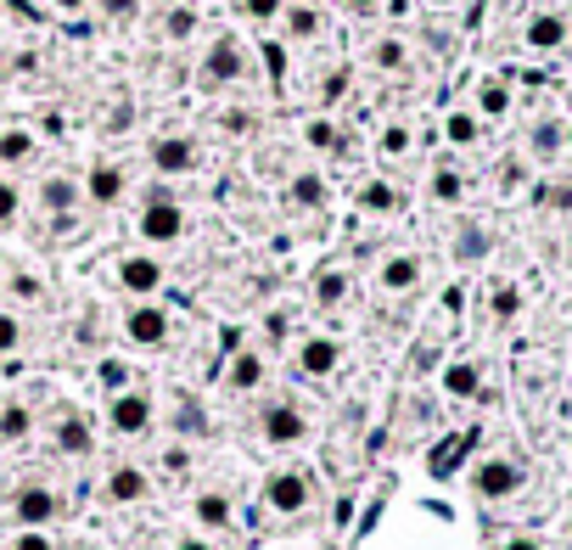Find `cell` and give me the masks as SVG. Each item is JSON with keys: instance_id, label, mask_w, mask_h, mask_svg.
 <instances>
[{"instance_id": "obj_1", "label": "cell", "mask_w": 572, "mask_h": 550, "mask_svg": "<svg viewBox=\"0 0 572 550\" xmlns=\"http://www.w3.org/2000/svg\"><path fill=\"white\" fill-rule=\"evenodd\" d=\"M135 231H141L147 247H168V242H180V236H186V208L157 186V191H147L141 214H135Z\"/></svg>"}, {"instance_id": "obj_2", "label": "cell", "mask_w": 572, "mask_h": 550, "mask_svg": "<svg viewBox=\"0 0 572 550\" xmlns=\"http://www.w3.org/2000/svg\"><path fill=\"white\" fill-rule=\"evenodd\" d=\"M152 422H157V405H152L147 387H113V394H107V427H113V438H147Z\"/></svg>"}, {"instance_id": "obj_3", "label": "cell", "mask_w": 572, "mask_h": 550, "mask_svg": "<svg viewBox=\"0 0 572 550\" xmlns=\"http://www.w3.org/2000/svg\"><path fill=\"white\" fill-rule=\"evenodd\" d=\"M242 74H247V51H242V40H236V35H214L208 51H202L196 85H202V90H225V85H236Z\"/></svg>"}, {"instance_id": "obj_4", "label": "cell", "mask_w": 572, "mask_h": 550, "mask_svg": "<svg viewBox=\"0 0 572 550\" xmlns=\"http://www.w3.org/2000/svg\"><path fill=\"white\" fill-rule=\"evenodd\" d=\"M264 506L281 511V516L309 511V506H315V477L303 472V466H276V472L264 477Z\"/></svg>"}, {"instance_id": "obj_5", "label": "cell", "mask_w": 572, "mask_h": 550, "mask_svg": "<svg viewBox=\"0 0 572 550\" xmlns=\"http://www.w3.org/2000/svg\"><path fill=\"white\" fill-rule=\"evenodd\" d=\"M168 337H175V315H168L163 304L141 298V304L124 309V343L129 348H163Z\"/></svg>"}, {"instance_id": "obj_6", "label": "cell", "mask_w": 572, "mask_h": 550, "mask_svg": "<svg viewBox=\"0 0 572 550\" xmlns=\"http://www.w3.org/2000/svg\"><path fill=\"white\" fill-rule=\"evenodd\" d=\"M522 483H527V472L511 456H488V461L471 466V489H478V500H511V495H522Z\"/></svg>"}, {"instance_id": "obj_7", "label": "cell", "mask_w": 572, "mask_h": 550, "mask_svg": "<svg viewBox=\"0 0 572 550\" xmlns=\"http://www.w3.org/2000/svg\"><path fill=\"white\" fill-rule=\"evenodd\" d=\"M258 438H264V444H276V449H292V444L309 438V415H303L292 399H276V405L258 415Z\"/></svg>"}, {"instance_id": "obj_8", "label": "cell", "mask_w": 572, "mask_h": 550, "mask_svg": "<svg viewBox=\"0 0 572 550\" xmlns=\"http://www.w3.org/2000/svg\"><path fill=\"white\" fill-rule=\"evenodd\" d=\"M12 516H17V528H51L62 516V500H56L51 483H23L12 495Z\"/></svg>"}, {"instance_id": "obj_9", "label": "cell", "mask_w": 572, "mask_h": 550, "mask_svg": "<svg viewBox=\"0 0 572 550\" xmlns=\"http://www.w3.org/2000/svg\"><path fill=\"white\" fill-rule=\"evenodd\" d=\"M292 366H297V376L320 382V376H331L336 366H343V343H336V337H326V332H309V337L297 343Z\"/></svg>"}, {"instance_id": "obj_10", "label": "cell", "mask_w": 572, "mask_h": 550, "mask_svg": "<svg viewBox=\"0 0 572 550\" xmlns=\"http://www.w3.org/2000/svg\"><path fill=\"white\" fill-rule=\"evenodd\" d=\"M118 286L129 298H157L163 293V258L152 253H124L118 258Z\"/></svg>"}, {"instance_id": "obj_11", "label": "cell", "mask_w": 572, "mask_h": 550, "mask_svg": "<svg viewBox=\"0 0 572 550\" xmlns=\"http://www.w3.org/2000/svg\"><path fill=\"white\" fill-rule=\"evenodd\" d=\"M51 449H56V456H67V461H85L90 449H96V433H90V422H85L79 410H62V415H56Z\"/></svg>"}, {"instance_id": "obj_12", "label": "cell", "mask_w": 572, "mask_h": 550, "mask_svg": "<svg viewBox=\"0 0 572 550\" xmlns=\"http://www.w3.org/2000/svg\"><path fill=\"white\" fill-rule=\"evenodd\" d=\"M147 157H152L157 175H191L196 169V141L191 136H157Z\"/></svg>"}, {"instance_id": "obj_13", "label": "cell", "mask_w": 572, "mask_h": 550, "mask_svg": "<svg viewBox=\"0 0 572 550\" xmlns=\"http://www.w3.org/2000/svg\"><path fill=\"white\" fill-rule=\"evenodd\" d=\"M101 495H107L113 506H141L147 495H152V477H147V466H113L107 472V483H101Z\"/></svg>"}, {"instance_id": "obj_14", "label": "cell", "mask_w": 572, "mask_h": 550, "mask_svg": "<svg viewBox=\"0 0 572 550\" xmlns=\"http://www.w3.org/2000/svg\"><path fill=\"white\" fill-rule=\"evenodd\" d=\"M79 186H85V197H90L96 208H113V203H124V191H129V175H124L118 164H96V169H90Z\"/></svg>"}, {"instance_id": "obj_15", "label": "cell", "mask_w": 572, "mask_h": 550, "mask_svg": "<svg viewBox=\"0 0 572 550\" xmlns=\"http://www.w3.org/2000/svg\"><path fill=\"white\" fill-rule=\"evenodd\" d=\"M79 203H85V186H79L74 175H46V180H40V208H46V214L67 219Z\"/></svg>"}, {"instance_id": "obj_16", "label": "cell", "mask_w": 572, "mask_h": 550, "mask_svg": "<svg viewBox=\"0 0 572 550\" xmlns=\"http://www.w3.org/2000/svg\"><path fill=\"white\" fill-rule=\"evenodd\" d=\"M377 286H382V293H410V286H421V258H416V253H393V258H382Z\"/></svg>"}, {"instance_id": "obj_17", "label": "cell", "mask_w": 572, "mask_h": 550, "mask_svg": "<svg viewBox=\"0 0 572 550\" xmlns=\"http://www.w3.org/2000/svg\"><path fill=\"white\" fill-rule=\"evenodd\" d=\"M258 382H264V354L258 348H236L230 366H225V387L230 394H253Z\"/></svg>"}, {"instance_id": "obj_18", "label": "cell", "mask_w": 572, "mask_h": 550, "mask_svg": "<svg viewBox=\"0 0 572 550\" xmlns=\"http://www.w3.org/2000/svg\"><path fill=\"white\" fill-rule=\"evenodd\" d=\"M527 46H533V51H561V46H567V17L538 12V17L527 23Z\"/></svg>"}, {"instance_id": "obj_19", "label": "cell", "mask_w": 572, "mask_h": 550, "mask_svg": "<svg viewBox=\"0 0 572 550\" xmlns=\"http://www.w3.org/2000/svg\"><path fill=\"white\" fill-rule=\"evenodd\" d=\"M191 516H196V528H230V495L202 489V495L191 500Z\"/></svg>"}, {"instance_id": "obj_20", "label": "cell", "mask_w": 572, "mask_h": 550, "mask_svg": "<svg viewBox=\"0 0 572 550\" xmlns=\"http://www.w3.org/2000/svg\"><path fill=\"white\" fill-rule=\"evenodd\" d=\"M478 387H483V371L471 360H449L444 366V394L449 399H478Z\"/></svg>"}, {"instance_id": "obj_21", "label": "cell", "mask_w": 572, "mask_h": 550, "mask_svg": "<svg viewBox=\"0 0 572 550\" xmlns=\"http://www.w3.org/2000/svg\"><path fill=\"white\" fill-rule=\"evenodd\" d=\"M34 433V410L23 399H7L0 405V444H23Z\"/></svg>"}, {"instance_id": "obj_22", "label": "cell", "mask_w": 572, "mask_h": 550, "mask_svg": "<svg viewBox=\"0 0 572 550\" xmlns=\"http://www.w3.org/2000/svg\"><path fill=\"white\" fill-rule=\"evenodd\" d=\"M281 28H287L292 40H315L320 35V7H303V0H297V7L281 12Z\"/></svg>"}, {"instance_id": "obj_23", "label": "cell", "mask_w": 572, "mask_h": 550, "mask_svg": "<svg viewBox=\"0 0 572 550\" xmlns=\"http://www.w3.org/2000/svg\"><path fill=\"white\" fill-rule=\"evenodd\" d=\"M354 203H359L365 214H398V191H393L387 180H365Z\"/></svg>"}, {"instance_id": "obj_24", "label": "cell", "mask_w": 572, "mask_h": 550, "mask_svg": "<svg viewBox=\"0 0 572 550\" xmlns=\"http://www.w3.org/2000/svg\"><path fill=\"white\" fill-rule=\"evenodd\" d=\"M28 157H34V136H28V129H0V164H28Z\"/></svg>"}, {"instance_id": "obj_25", "label": "cell", "mask_w": 572, "mask_h": 550, "mask_svg": "<svg viewBox=\"0 0 572 550\" xmlns=\"http://www.w3.org/2000/svg\"><path fill=\"white\" fill-rule=\"evenodd\" d=\"M478 113H483V118L511 113V85H505V79H483V90H478Z\"/></svg>"}, {"instance_id": "obj_26", "label": "cell", "mask_w": 572, "mask_h": 550, "mask_svg": "<svg viewBox=\"0 0 572 550\" xmlns=\"http://www.w3.org/2000/svg\"><path fill=\"white\" fill-rule=\"evenodd\" d=\"M478 136H483L478 113H449V118H444V141H449V146H471Z\"/></svg>"}, {"instance_id": "obj_27", "label": "cell", "mask_w": 572, "mask_h": 550, "mask_svg": "<svg viewBox=\"0 0 572 550\" xmlns=\"http://www.w3.org/2000/svg\"><path fill=\"white\" fill-rule=\"evenodd\" d=\"M292 203H303V208H320V203H326V180H320L315 169H309V175H297V180H292Z\"/></svg>"}, {"instance_id": "obj_28", "label": "cell", "mask_w": 572, "mask_h": 550, "mask_svg": "<svg viewBox=\"0 0 572 550\" xmlns=\"http://www.w3.org/2000/svg\"><path fill=\"white\" fill-rule=\"evenodd\" d=\"M343 298H348V276H343V270H326V276L315 281V304L331 309V304H343Z\"/></svg>"}, {"instance_id": "obj_29", "label": "cell", "mask_w": 572, "mask_h": 550, "mask_svg": "<svg viewBox=\"0 0 572 550\" xmlns=\"http://www.w3.org/2000/svg\"><path fill=\"white\" fill-rule=\"evenodd\" d=\"M432 197H437V203H460V197H466L460 169H437V175H432Z\"/></svg>"}, {"instance_id": "obj_30", "label": "cell", "mask_w": 572, "mask_h": 550, "mask_svg": "<svg viewBox=\"0 0 572 550\" xmlns=\"http://www.w3.org/2000/svg\"><path fill=\"white\" fill-rule=\"evenodd\" d=\"M17 348H23V320L12 309H0V360H12Z\"/></svg>"}, {"instance_id": "obj_31", "label": "cell", "mask_w": 572, "mask_h": 550, "mask_svg": "<svg viewBox=\"0 0 572 550\" xmlns=\"http://www.w3.org/2000/svg\"><path fill=\"white\" fill-rule=\"evenodd\" d=\"M370 62L393 74V68H404V62H410V51H404V40H393V35H387V40H377V51H370Z\"/></svg>"}, {"instance_id": "obj_32", "label": "cell", "mask_w": 572, "mask_h": 550, "mask_svg": "<svg viewBox=\"0 0 572 550\" xmlns=\"http://www.w3.org/2000/svg\"><path fill=\"white\" fill-rule=\"evenodd\" d=\"M191 28H196V12L191 7H168V17H163V35L168 40H191Z\"/></svg>"}, {"instance_id": "obj_33", "label": "cell", "mask_w": 572, "mask_h": 550, "mask_svg": "<svg viewBox=\"0 0 572 550\" xmlns=\"http://www.w3.org/2000/svg\"><path fill=\"white\" fill-rule=\"evenodd\" d=\"M17 214H23V191L0 175V231H7V225H17Z\"/></svg>"}, {"instance_id": "obj_34", "label": "cell", "mask_w": 572, "mask_h": 550, "mask_svg": "<svg viewBox=\"0 0 572 550\" xmlns=\"http://www.w3.org/2000/svg\"><path fill=\"white\" fill-rule=\"evenodd\" d=\"M303 141H309L315 152H331L336 146V124L331 118H309V124H303Z\"/></svg>"}, {"instance_id": "obj_35", "label": "cell", "mask_w": 572, "mask_h": 550, "mask_svg": "<svg viewBox=\"0 0 572 550\" xmlns=\"http://www.w3.org/2000/svg\"><path fill=\"white\" fill-rule=\"evenodd\" d=\"M281 12H287V0H242V17L253 23H281Z\"/></svg>"}, {"instance_id": "obj_36", "label": "cell", "mask_w": 572, "mask_h": 550, "mask_svg": "<svg viewBox=\"0 0 572 550\" xmlns=\"http://www.w3.org/2000/svg\"><path fill=\"white\" fill-rule=\"evenodd\" d=\"M556 146H561V124H550V118H545V124L533 129V152H538V157H550Z\"/></svg>"}, {"instance_id": "obj_37", "label": "cell", "mask_w": 572, "mask_h": 550, "mask_svg": "<svg viewBox=\"0 0 572 550\" xmlns=\"http://www.w3.org/2000/svg\"><path fill=\"white\" fill-rule=\"evenodd\" d=\"M382 152H387V157H404V152H410V129H404V124H387V129H382Z\"/></svg>"}, {"instance_id": "obj_38", "label": "cell", "mask_w": 572, "mask_h": 550, "mask_svg": "<svg viewBox=\"0 0 572 550\" xmlns=\"http://www.w3.org/2000/svg\"><path fill=\"white\" fill-rule=\"evenodd\" d=\"M12 550H56V539H51L46 528H17V539H12Z\"/></svg>"}, {"instance_id": "obj_39", "label": "cell", "mask_w": 572, "mask_h": 550, "mask_svg": "<svg viewBox=\"0 0 572 550\" xmlns=\"http://www.w3.org/2000/svg\"><path fill=\"white\" fill-rule=\"evenodd\" d=\"M517 309H522V293H517V286H494V315L511 320Z\"/></svg>"}, {"instance_id": "obj_40", "label": "cell", "mask_w": 572, "mask_h": 550, "mask_svg": "<svg viewBox=\"0 0 572 550\" xmlns=\"http://www.w3.org/2000/svg\"><path fill=\"white\" fill-rule=\"evenodd\" d=\"M101 17H113V23H129L135 12H141V0H96Z\"/></svg>"}, {"instance_id": "obj_41", "label": "cell", "mask_w": 572, "mask_h": 550, "mask_svg": "<svg viewBox=\"0 0 572 550\" xmlns=\"http://www.w3.org/2000/svg\"><path fill=\"white\" fill-rule=\"evenodd\" d=\"M455 253H460V258H483V253H488V236L471 225V231H460V247H455Z\"/></svg>"}, {"instance_id": "obj_42", "label": "cell", "mask_w": 572, "mask_h": 550, "mask_svg": "<svg viewBox=\"0 0 572 550\" xmlns=\"http://www.w3.org/2000/svg\"><path fill=\"white\" fill-rule=\"evenodd\" d=\"M343 7H348V17H377L387 0H343Z\"/></svg>"}, {"instance_id": "obj_43", "label": "cell", "mask_w": 572, "mask_h": 550, "mask_svg": "<svg viewBox=\"0 0 572 550\" xmlns=\"http://www.w3.org/2000/svg\"><path fill=\"white\" fill-rule=\"evenodd\" d=\"M168 550H219V545H214V539H202V534H186V539H175Z\"/></svg>"}, {"instance_id": "obj_44", "label": "cell", "mask_w": 572, "mask_h": 550, "mask_svg": "<svg viewBox=\"0 0 572 550\" xmlns=\"http://www.w3.org/2000/svg\"><path fill=\"white\" fill-rule=\"evenodd\" d=\"M499 550H545V545H538V539H533V534H511V539H505V545H499Z\"/></svg>"}, {"instance_id": "obj_45", "label": "cell", "mask_w": 572, "mask_h": 550, "mask_svg": "<svg viewBox=\"0 0 572 550\" xmlns=\"http://www.w3.org/2000/svg\"><path fill=\"white\" fill-rule=\"evenodd\" d=\"M51 7H56V12H85L90 0H51Z\"/></svg>"}, {"instance_id": "obj_46", "label": "cell", "mask_w": 572, "mask_h": 550, "mask_svg": "<svg viewBox=\"0 0 572 550\" xmlns=\"http://www.w3.org/2000/svg\"><path fill=\"white\" fill-rule=\"evenodd\" d=\"M427 7H460V0H427Z\"/></svg>"}, {"instance_id": "obj_47", "label": "cell", "mask_w": 572, "mask_h": 550, "mask_svg": "<svg viewBox=\"0 0 572 550\" xmlns=\"http://www.w3.org/2000/svg\"><path fill=\"white\" fill-rule=\"evenodd\" d=\"M303 7H320V0H303Z\"/></svg>"}]
</instances>
